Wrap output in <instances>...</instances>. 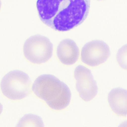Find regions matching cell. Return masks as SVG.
Returning a JSON list of instances; mask_svg holds the SVG:
<instances>
[{
	"instance_id": "obj_1",
	"label": "cell",
	"mask_w": 127,
	"mask_h": 127,
	"mask_svg": "<svg viewBox=\"0 0 127 127\" xmlns=\"http://www.w3.org/2000/svg\"><path fill=\"white\" fill-rule=\"evenodd\" d=\"M90 0H37L41 20L56 31H69L81 24L89 13Z\"/></svg>"
},
{
	"instance_id": "obj_2",
	"label": "cell",
	"mask_w": 127,
	"mask_h": 127,
	"mask_svg": "<svg viewBox=\"0 0 127 127\" xmlns=\"http://www.w3.org/2000/svg\"><path fill=\"white\" fill-rule=\"evenodd\" d=\"M37 96L53 110H60L70 102L71 94L68 86L54 76L43 75L38 77L32 87Z\"/></svg>"
},
{
	"instance_id": "obj_3",
	"label": "cell",
	"mask_w": 127,
	"mask_h": 127,
	"mask_svg": "<svg viewBox=\"0 0 127 127\" xmlns=\"http://www.w3.org/2000/svg\"><path fill=\"white\" fill-rule=\"evenodd\" d=\"M32 82L29 76L23 71L9 72L3 77L0 84L4 96L12 100H19L26 97L31 91Z\"/></svg>"
},
{
	"instance_id": "obj_4",
	"label": "cell",
	"mask_w": 127,
	"mask_h": 127,
	"mask_svg": "<svg viewBox=\"0 0 127 127\" xmlns=\"http://www.w3.org/2000/svg\"><path fill=\"white\" fill-rule=\"evenodd\" d=\"M23 52L25 58L30 62L41 64L48 61L52 56L53 46L49 38L37 35L26 41Z\"/></svg>"
},
{
	"instance_id": "obj_5",
	"label": "cell",
	"mask_w": 127,
	"mask_h": 127,
	"mask_svg": "<svg viewBox=\"0 0 127 127\" xmlns=\"http://www.w3.org/2000/svg\"><path fill=\"white\" fill-rule=\"evenodd\" d=\"M110 55L108 45L102 41H92L86 43L81 52V60L91 67L98 66L104 63Z\"/></svg>"
},
{
	"instance_id": "obj_6",
	"label": "cell",
	"mask_w": 127,
	"mask_h": 127,
	"mask_svg": "<svg viewBox=\"0 0 127 127\" xmlns=\"http://www.w3.org/2000/svg\"><path fill=\"white\" fill-rule=\"evenodd\" d=\"M74 77L79 96L85 101H91L97 94L98 87L91 70L84 66L79 65L75 69Z\"/></svg>"
},
{
	"instance_id": "obj_7",
	"label": "cell",
	"mask_w": 127,
	"mask_h": 127,
	"mask_svg": "<svg viewBox=\"0 0 127 127\" xmlns=\"http://www.w3.org/2000/svg\"><path fill=\"white\" fill-rule=\"evenodd\" d=\"M58 58L63 64L71 65L78 61L79 51L76 43L71 39L63 40L59 44L57 49Z\"/></svg>"
},
{
	"instance_id": "obj_8",
	"label": "cell",
	"mask_w": 127,
	"mask_h": 127,
	"mask_svg": "<svg viewBox=\"0 0 127 127\" xmlns=\"http://www.w3.org/2000/svg\"><path fill=\"white\" fill-rule=\"evenodd\" d=\"M108 101L116 115L127 117V90L119 88L113 89L108 94Z\"/></svg>"
},
{
	"instance_id": "obj_9",
	"label": "cell",
	"mask_w": 127,
	"mask_h": 127,
	"mask_svg": "<svg viewBox=\"0 0 127 127\" xmlns=\"http://www.w3.org/2000/svg\"><path fill=\"white\" fill-rule=\"evenodd\" d=\"M18 126L43 127L44 124L42 119L40 117L29 114L25 115L21 119Z\"/></svg>"
},
{
	"instance_id": "obj_10",
	"label": "cell",
	"mask_w": 127,
	"mask_h": 127,
	"mask_svg": "<svg viewBox=\"0 0 127 127\" xmlns=\"http://www.w3.org/2000/svg\"><path fill=\"white\" fill-rule=\"evenodd\" d=\"M116 59L120 66L127 70V44L124 45L117 52Z\"/></svg>"
},
{
	"instance_id": "obj_11",
	"label": "cell",
	"mask_w": 127,
	"mask_h": 127,
	"mask_svg": "<svg viewBox=\"0 0 127 127\" xmlns=\"http://www.w3.org/2000/svg\"><path fill=\"white\" fill-rule=\"evenodd\" d=\"M3 110V107L2 105L1 104V103H0V115L1 114V113H2V111Z\"/></svg>"
},
{
	"instance_id": "obj_12",
	"label": "cell",
	"mask_w": 127,
	"mask_h": 127,
	"mask_svg": "<svg viewBox=\"0 0 127 127\" xmlns=\"http://www.w3.org/2000/svg\"><path fill=\"white\" fill-rule=\"evenodd\" d=\"M1 1H0V8H1Z\"/></svg>"
},
{
	"instance_id": "obj_13",
	"label": "cell",
	"mask_w": 127,
	"mask_h": 127,
	"mask_svg": "<svg viewBox=\"0 0 127 127\" xmlns=\"http://www.w3.org/2000/svg\"><path fill=\"white\" fill-rule=\"evenodd\" d=\"M97 0V1H103V0Z\"/></svg>"
}]
</instances>
